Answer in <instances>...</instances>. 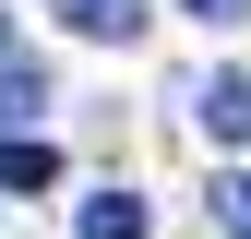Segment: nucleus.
<instances>
[{"instance_id":"nucleus-1","label":"nucleus","mask_w":251,"mask_h":239,"mask_svg":"<svg viewBox=\"0 0 251 239\" xmlns=\"http://www.w3.org/2000/svg\"><path fill=\"white\" fill-rule=\"evenodd\" d=\"M36 108H48V60H0V132H24Z\"/></svg>"},{"instance_id":"nucleus-2","label":"nucleus","mask_w":251,"mask_h":239,"mask_svg":"<svg viewBox=\"0 0 251 239\" xmlns=\"http://www.w3.org/2000/svg\"><path fill=\"white\" fill-rule=\"evenodd\" d=\"M48 179H60V156L36 132H0V191H48Z\"/></svg>"},{"instance_id":"nucleus-3","label":"nucleus","mask_w":251,"mask_h":239,"mask_svg":"<svg viewBox=\"0 0 251 239\" xmlns=\"http://www.w3.org/2000/svg\"><path fill=\"white\" fill-rule=\"evenodd\" d=\"M203 132H215V143H251V84H239V72L203 84Z\"/></svg>"},{"instance_id":"nucleus-4","label":"nucleus","mask_w":251,"mask_h":239,"mask_svg":"<svg viewBox=\"0 0 251 239\" xmlns=\"http://www.w3.org/2000/svg\"><path fill=\"white\" fill-rule=\"evenodd\" d=\"M84 239H144V191H84Z\"/></svg>"},{"instance_id":"nucleus-5","label":"nucleus","mask_w":251,"mask_h":239,"mask_svg":"<svg viewBox=\"0 0 251 239\" xmlns=\"http://www.w3.org/2000/svg\"><path fill=\"white\" fill-rule=\"evenodd\" d=\"M60 24H72V36H132L144 0H60Z\"/></svg>"},{"instance_id":"nucleus-6","label":"nucleus","mask_w":251,"mask_h":239,"mask_svg":"<svg viewBox=\"0 0 251 239\" xmlns=\"http://www.w3.org/2000/svg\"><path fill=\"white\" fill-rule=\"evenodd\" d=\"M203 203H215V227H227V239H251V167H227Z\"/></svg>"},{"instance_id":"nucleus-7","label":"nucleus","mask_w":251,"mask_h":239,"mask_svg":"<svg viewBox=\"0 0 251 239\" xmlns=\"http://www.w3.org/2000/svg\"><path fill=\"white\" fill-rule=\"evenodd\" d=\"M179 12H203V24H239V12H251V0H179Z\"/></svg>"},{"instance_id":"nucleus-8","label":"nucleus","mask_w":251,"mask_h":239,"mask_svg":"<svg viewBox=\"0 0 251 239\" xmlns=\"http://www.w3.org/2000/svg\"><path fill=\"white\" fill-rule=\"evenodd\" d=\"M0 48H12V12H0Z\"/></svg>"}]
</instances>
